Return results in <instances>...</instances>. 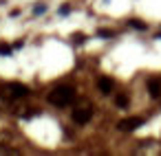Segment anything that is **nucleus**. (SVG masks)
Wrapping results in <instances>:
<instances>
[{
  "mask_svg": "<svg viewBox=\"0 0 161 156\" xmlns=\"http://www.w3.org/2000/svg\"><path fill=\"white\" fill-rule=\"evenodd\" d=\"M97 86H99V90H102L104 95H110V92H113V86H115V84H113V79H108V77H102V79L97 81Z\"/></svg>",
  "mask_w": 161,
  "mask_h": 156,
  "instance_id": "obj_5",
  "label": "nucleus"
},
{
  "mask_svg": "<svg viewBox=\"0 0 161 156\" xmlns=\"http://www.w3.org/2000/svg\"><path fill=\"white\" fill-rule=\"evenodd\" d=\"M75 101V90L69 86H58L55 90L49 92V103L58 106V108H66Z\"/></svg>",
  "mask_w": 161,
  "mask_h": 156,
  "instance_id": "obj_1",
  "label": "nucleus"
},
{
  "mask_svg": "<svg viewBox=\"0 0 161 156\" xmlns=\"http://www.w3.org/2000/svg\"><path fill=\"white\" fill-rule=\"evenodd\" d=\"M91 117H93V110H91V108H77V110H73V121L80 123V125L88 123Z\"/></svg>",
  "mask_w": 161,
  "mask_h": 156,
  "instance_id": "obj_2",
  "label": "nucleus"
},
{
  "mask_svg": "<svg viewBox=\"0 0 161 156\" xmlns=\"http://www.w3.org/2000/svg\"><path fill=\"white\" fill-rule=\"evenodd\" d=\"M115 103H117L119 108H126V106H128V97H126V95H117V97H115Z\"/></svg>",
  "mask_w": 161,
  "mask_h": 156,
  "instance_id": "obj_7",
  "label": "nucleus"
},
{
  "mask_svg": "<svg viewBox=\"0 0 161 156\" xmlns=\"http://www.w3.org/2000/svg\"><path fill=\"white\" fill-rule=\"evenodd\" d=\"M99 35H102V38H110L113 31H108V29H99Z\"/></svg>",
  "mask_w": 161,
  "mask_h": 156,
  "instance_id": "obj_10",
  "label": "nucleus"
},
{
  "mask_svg": "<svg viewBox=\"0 0 161 156\" xmlns=\"http://www.w3.org/2000/svg\"><path fill=\"white\" fill-rule=\"evenodd\" d=\"M143 123V119H139V117H130V119H124V121H119V130L121 132H132V130H137L139 125Z\"/></svg>",
  "mask_w": 161,
  "mask_h": 156,
  "instance_id": "obj_3",
  "label": "nucleus"
},
{
  "mask_svg": "<svg viewBox=\"0 0 161 156\" xmlns=\"http://www.w3.org/2000/svg\"><path fill=\"white\" fill-rule=\"evenodd\" d=\"M44 9H47V7H44V5H38V7H36V13H42V11H44Z\"/></svg>",
  "mask_w": 161,
  "mask_h": 156,
  "instance_id": "obj_12",
  "label": "nucleus"
},
{
  "mask_svg": "<svg viewBox=\"0 0 161 156\" xmlns=\"http://www.w3.org/2000/svg\"><path fill=\"white\" fill-rule=\"evenodd\" d=\"M84 40H86V38H84L82 33H77V35H75V42H77V44H80V42H84Z\"/></svg>",
  "mask_w": 161,
  "mask_h": 156,
  "instance_id": "obj_11",
  "label": "nucleus"
},
{
  "mask_svg": "<svg viewBox=\"0 0 161 156\" xmlns=\"http://www.w3.org/2000/svg\"><path fill=\"white\" fill-rule=\"evenodd\" d=\"M7 90H9L11 97H27V92H29V88L22 86V84H9Z\"/></svg>",
  "mask_w": 161,
  "mask_h": 156,
  "instance_id": "obj_4",
  "label": "nucleus"
},
{
  "mask_svg": "<svg viewBox=\"0 0 161 156\" xmlns=\"http://www.w3.org/2000/svg\"><path fill=\"white\" fill-rule=\"evenodd\" d=\"M130 27H135V29H139V31H143V29H146V24H143V22H139V20H130Z\"/></svg>",
  "mask_w": 161,
  "mask_h": 156,
  "instance_id": "obj_8",
  "label": "nucleus"
},
{
  "mask_svg": "<svg viewBox=\"0 0 161 156\" xmlns=\"http://www.w3.org/2000/svg\"><path fill=\"white\" fill-rule=\"evenodd\" d=\"M148 88H150V95H152V97H159V95H161V81H159V79H150Z\"/></svg>",
  "mask_w": 161,
  "mask_h": 156,
  "instance_id": "obj_6",
  "label": "nucleus"
},
{
  "mask_svg": "<svg viewBox=\"0 0 161 156\" xmlns=\"http://www.w3.org/2000/svg\"><path fill=\"white\" fill-rule=\"evenodd\" d=\"M0 53H3V55H9V53H11V46H9V44H0Z\"/></svg>",
  "mask_w": 161,
  "mask_h": 156,
  "instance_id": "obj_9",
  "label": "nucleus"
},
{
  "mask_svg": "<svg viewBox=\"0 0 161 156\" xmlns=\"http://www.w3.org/2000/svg\"><path fill=\"white\" fill-rule=\"evenodd\" d=\"M69 11H71V7H62V9H60V13H62V16H66Z\"/></svg>",
  "mask_w": 161,
  "mask_h": 156,
  "instance_id": "obj_13",
  "label": "nucleus"
}]
</instances>
